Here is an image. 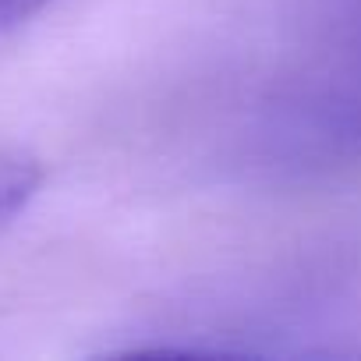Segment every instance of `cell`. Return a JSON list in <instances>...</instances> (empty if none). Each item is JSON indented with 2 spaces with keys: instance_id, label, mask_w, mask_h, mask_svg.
I'll list each match as a JSON object with an SVG mask.
<instances>
[{
  "instance_id": "obj_1",
  "label": "cell",
  "mask_w": 361,
  "mask_h": 361,
  "mask_svg": "<svg viewBox=\"0 0 361 361\" xmlns=\"http://www.w3.org/2000/svg\"><path fill=\"white\" fill-rule=\"evenodd\" d=\"M43 163L22 149H0V231H8L43 188Z\"/></svg>"
},
{
  "instance_id": "obj_2",
  "label": "cell",
  "mask_w": 361,
  "mask_h": 361,
  "mask_svg": "<svg viewBox=\"0 0 361 361\" xmlns=\"http://www.w3.org/2000/svg\"><path fill=\"white\" fill-rule=\"evenodd\" d=\"M50 4H54V0H0V36L11 32L22 22H29L32 15H39Z\"/></svg>"
}]
</instances>
